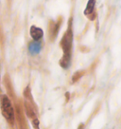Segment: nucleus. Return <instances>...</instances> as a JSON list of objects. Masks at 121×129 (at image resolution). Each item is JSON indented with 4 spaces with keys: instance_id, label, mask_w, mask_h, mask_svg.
I'll list each match as a JSON object with an SVG mask.
<instances>
[{
    "instance_id": "5",
    "label": "nucleus",
    "mask_w": 121,
    "mask_h": 129,
    "mask_svg": "<svg viewBox=\"0 0 121 129\" xmlns=\"http://www.w3.org/2000/svg\"><path fill=\"white\" fill-rule=\"evenodd\" d=\"M41 43L40 42H38V41H35V42H32L31 44L29 45V51L30 53H32V54H36L38 53L39 51L41 50Z\"/></svg>"
},
{
    "instance_id": "6",
    "label": "nucleus",
    "mask_w": 121,
    "mask_h": 129,
    "mask_svg": "<svg viewBox=\"0 0 121 129\" xmlns=\"http://www.w3.org/2000/svg\"><path fill=\"white\" fill-rule=\"evenodd\" d=\"M78 129H84V124H82V123H81V124L79 126V128Z\"/></svg>"
},
{
    "instance_id": "4",
    "label": "nucleus",
    "mask_w": 121,
    "mask_h": 129,
    "mask_svg": "<svg viewBox=\"0 0 121 129\" xmlns=\"http://www.w3.org/2000/svg\"><path fill=\"white\" fill-rule=\"evenodd\" d=\"M95 5H96V0H89L86 9L84 11V14L86 16H90L92 14V12H94V9H95Z\"/></svg>"
},
{
    "instance_id": "2",
    "label": "nucleus",
    "mask_w": 121,
    "mask_h": 129,
    "mask_svg": "<svg viewBox=\"0 0 121 129\" xmlns=\"http://www.w3.org/2000/svg\"><path fill=\"white\" fill-rule=\"evenodd\" d=\"M1 109H2V113H3L4 117L9 121H13L14 120L13 108H12V104L7 96H2L1 98Z\"/></svg>"
},
{
    "instance_id": "1",
    "label": "nucleus",
    "mask_w": 121,
    "mask_h": 129,
    "mask_svg": "<svg viewBox=\"0 0 121 129\" xmlns=\"http://www.w3.org/2000/svg\"><path fill=\"white\" fill-rule=\"evenodd\" d=\"M72 46H73V32L71 26H69L67 30L65 31V35L60 41V47L63 48L64 55L60 61V64L64 69H67L70 64L71 61V54H72Z\"/></svg>"
},
{
    "instance_id": "3",
    "label": "nucleus",
    "mask_w": 121,
    "mask_h": 129,
    "mask_svg": "<svg viewBox=\"0 0 121 129\" xmlns=\"http://www.w3.org/2000/svg\"><path fill=\"white\" fill-rule=\"evenodd\" d=\"M30 35L34 39V41H39L44 35V32H43L42 28L35 27V26H32L30 28Z\"/></svg>"
}]
</instances>
